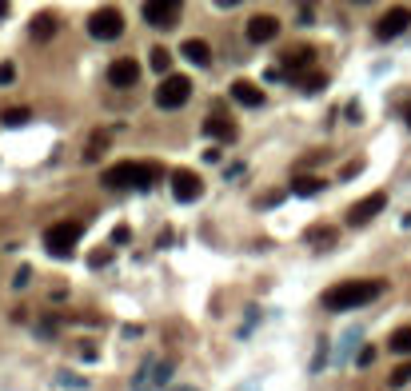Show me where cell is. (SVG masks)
<instances>
[{"label": "cell", "mask_w": 411, "mask_h": 391, "mask_svg": "<svg viewBox=\"0 0 411 391\" xmlns=\"http://www.w3.org/2000/svg\"><path fill=\"white\" fill-rule=\"evenodd\" d=\"M188 96H192V80L188 76H164L160 88H156V104H160L164 112H172V108L188 104Z\"/></svg>", "instance_id": "4"}, {"label": "cell", "mask_w": 411, "mask_h": 391, "mask_svg": "<svg viewBox=\"0 0 411 391\" xmlns=\"http://www.w3.org/2000/svg\"><path fill=\"white\" fill-rule=\"evenodd\" d=\"M204 132L212 140H224V144H232V140L240 136V128H236L232 120H224V116H208V120H204Z\"/></svg>", "instance_id": "14"}, {"label": "cell", "mask_w": 411, "mask_h": 391, "mask_svg": "<svg viewBox=\"0 0 411 391\" xmlns=\"http://www.w3.org/2000/svg\"><path fill=\"white\" fill-rule=\"evenodd\" d=\"M180 52H184V60H192L196 68H208V64H212V48H208V40H196V36H192V40H184L180 45Z\"/></svg>", "instance_id": "15"}, {"label": "cell", "mask_w": 411, "mask_h": 391, "mask_svg": "<svg viewBox=\"0 0 411 391\" xmlns=\"http://www.w3.org/2000/svg\"><path fill=\"white\" fill-rule=\"evenodd\" d=\"M180 391H192V388H180Z\"/></svg>", "instance_id": "35"}, {"label": "cell", "mask_w": 411, "mask_h": 391, "mask_svg": "<svg viewBox=\"0 0 411 391\" xmlns=\"http://www.w3.org/2000/svg\"><path fill=\"white\" fill-rule=\"evenodd\" d=\"M88 264H92V268H104V264H112V252H96Z\"/></svg>", "instance_id": "26"}, {"label": "cell", "mask_w": 411, "mask_h": 391, "mask_svg": "<svg viewBox=\"0 0 411 391\" xmlns=\"http://www.w3.org/2000/svg\"><path fill=\"white\" fill-rule=\"evenodd\" d=\"M28 279H32V268H21V272H16V279H12V283H16V288H24V283H28Z\"/></svg>", "instance_id": "28"}, {"label": "cell", "mask_w": 411, "mask_h": 391, "mask_svg": "<svg viewBox=\"0 0 411 391\" xmlns=\"http://www.w3.org/2000/svg\"><path fill=\"white\" fill-rule=\"evenodd\" d=\"M88 32L96 40H116V36H124V12H120V8H100V12H92Z\"/></svg>", "instance_id": "5"}, {"label": "cell", "mask_w": 411, "mask_h": 391, "mask_svg": "<svg viewBox=\"0 0 411 391\" xmlns=\"http://www.w3.org/2000/svg\"><path fill=\"white\" fill-rule=\"evenodd\" d=\"M28 120H32L28 108H4V112H0V124H4V128H24Z\"/></svg>", "instance_id": "18"}, {"label": "cell", "mask_w": 411, "mask_h": 391, "mask_svg": "<svg viewBox=\"0 0 411 391\" xmlns=\"http://www.w3.org/2000/svg\"><path fill=\"white\" fill-rule=\"evenodd\" d=\"M323 188H327L323 176H296V180H292V196H316Z\"/></svg>", "instance_id": "17"}, {"label": "cell", "mask_w": 411, "mask_h": 391, "mask_svg": "<svg viewBox=\"0 0 411 391\" xmlns=\"http://www.w3.org/2000/svg\"><path fill=\"white\" fill-rule=\"evenodd\" d=\"M403 383H411V360L391 371V388H403Z\"/></svg>", "instance_id": "23"}, {"label": "cell", "mask_w": 411, "mask_h": 391, "mask_svg": "<svg viewBox=\"0 0 411 391\" xmlns=\"http://www.w3.org/2000/svg\"><path fill=\"white\" fill-rule=\"evenodd\" d=\"M356 4H367V0H356Z\"/></svg>", "instance_id": "34"}, {"label": "cell", "mask_w": 411, "mask_h": 391, "mask_svg": "<svg viewBox=\"0 0 411 391\" xmlns=\"http://www.w3.org/2000/svg\"><path fill=\"white\" fill-rule=\"evenodd\" d=\"M160 176H164L160 164H132V160H124V164H112V168L100 176V184H108V188H152Z\"/></svg>", "instance_id": "2"}, {"label": "cell", "mask_w": 411, "mask_h": 391, "mask_svg": "<svg viewBox=\"0 0 411 391\" xmlns=\"http://www.w3.org/2000/svg\"><path fill=\"white\" fill-rule=\"evenodd\" d=\"M408 28H411V8L395 4V8H388V12L375 21V36H379V40H395V36H403Z\"/></svg>", "instance_id": "7"}, {"label": "cell", "mask_w": 411, "mask_h": 391, "mask_svg": "<svg viewBox=\"0 0 411 391\" xmlns=\"http://www.w3.org/2000/svg\"><path fill=\"white\" fill-rule=\"evenodd\" d=\"M388 347H391V351H399V355H411V327H399V331H391Z\"/></svg>", "instance_id": "19"}, {"label": "cell", "mask_w": 411, "mask_h": 391, "mask_svg": "<svg viewBox=\"0 0 411 391\" xmlns=\"http://www.w3.org/2000/svg\"><path fill=\"white\" fill-rule=\"evenodd\" d=\"M371 360H375V347H364V351H360V368H367Z\"/></svg>", "instance_id": "29"}, {"label": "cell", "mask_w": 411, "mask_h": 391, "mask_svg": "<svg viewBox=\"0 0 411 391\" xmlns=\"http://www.w3.org/2000/svg\"><path fill=\"white\" fill-rule=\"evenodd\" d=\"M379 296H384V279H343L323 292V307L327 312H356Z\"/></svg>", "instance_id": "1"}, {"label": "cell", "mask_w": 411, "mask_h": 391, "mask_svg": "<svg viewBox=\"0 0 411 391\" xmlns=\"http://www.w3.org/2000/svg\"><path fill=\"white\" fill-rule=\"evenodd\" d=\"M148 64L156 72H168L172 68V52H168V48H152V60H148Z\"/></svg>", "instance_id": "22"}, {"label": "cell", "mask_w": 411, "mask_h": 391, "mask_svg": "<svg viewBox=\"0 0 411 391\" xmlns=\"http://www.w3.org/2000/svg\"><path fill=\"white\" fill-rule=\"evenodd\" d=\"M299 4H303V12H308V8H312V4H316V0H299Z\"/></svg>", "instance_id": "32"}, {"label": "cell", "mask_w": 411, "mask_h": 391, "mask_svg": "<svg viewBox=\"0 0 411 391\" xmlns=\"http://www.w3.org/2000/svg\"><path fill=\"white\" fill-rule=\"evenodd\" d=\"M172 196H176L180 204H192V200L204 196V180H200L192 168H176V172H172Z\"/></svg>", "instance_id": "9"}, {"label": "cell", "mask_w": 411, "mask_h": 391, "mask_svg": "<svg viewBox=\"0 0 411 391\" xmlns=\"http://www.w3.org/2000/svg\"><path fill=\"white\" fill-rule=\"evenodd\" d=\"M232 100L244 104V108H260V104H264V88L251 84V80H236V84H232Z\"/></svg>", "instance_id": "12"}, {"label": "cell", "mask_w": 411, "mask_h": 391, "mask_svg": "<svg viewBox=\"0 0 411 391\" xmlns=\"http://www.w3.org/2000/svg\"><path fill=\"white\" fill-rule=\"evenodd\" d=\"M136 80H140V64L132 56H120V60L108 64V84H112V88H132Z\"/></svg>", "instance_id": "10"}, {"label": "cell", "mask_w": 411, "mask_h": 391, "mask_svg": "<svg viewBox=\"0 0 411 391\" xmlns=\"http://www.w3.org/2000/svg\"><path fill=\"white\" fill-rule=\"evenodd\" d=\"M80 236H84V220H64V224H52V228L45 231L48 255H56V260H68L72 248L80 244Z\"/></svg>", "instance_id": "3"}, {"label": "cell", "mask_w": 411, "mask_h": 391, "mask_svg": "<svg viewBox=\"0 0 411 391\" xmlns=\"http://www.w3.org/2000/svg\"><path fill=\"white\" fill-rule=\"evenodd\" d=\"M403 120H408V128H411V104H408V112H403Z\"/></svg>", "instance_id": "33"}, {"label": "cell", "mask_w": 411, "mask_h": 391, "mask_svg": "<svg viewBox=\"0 0 411 391\" xmlns=\"http://www.w3.org/2000/svg\"><path fill=\"white\" fill-rule=\"evenodd\" d=\"M0 16H8V0H0Z\"/></svg>", "instance_id": "31"}, {"label": "cell", "mask_w": 411, "mask_h": 391, "mask_svg": "<svg viewBox=\"0 0 411 391\" xmlns=\"http://www.w3.org/2000/svg\"><path fill=\"white\" fill-rule=\"evenodd\" d=\"M104 148H108V132H96V136L88 140V152H84V160H100V156H104Z\"/></svg>", "instance_id": "20"}, {"label": "cell", "mask_w": 411, "mask_h": 391, "mask_svg": "<svg viewBox=\"0 0 411 391\" xmlns=\"http://www.w3.org/2000/svg\"><path fill=\"white\" fill-rule=\"evenodd\" d=\"M220 8H236V4H244V0H216Z\"/></svg>", "instance_id": "30"}, {"label": "cell", "mask_w": 411, "mask_h": 391, "mask_svg": "<svg viewBox=\"0 0 411 391\" xmlns=\"http://www.w3.org/2000/svg\"><path fill=\"white\" fill-rule=\"evenodd\" d=\"M312 60H316L312 48H296V52H284V56H279V64L292 72V76H303V72L312 68Z\"/></svg>", "instance_id": "13"}, {"label": "cell", "mask_w": 411, "mask_h": 391, "mask_svg": "<svg viewBox=\"0 0 411 391\" xmlns=\"http://www.w3.org/2000/svg\"><path fill=\"white\" fill-rule=\"evenodd\" d=\"M275 36H279V21H275V16L264 12V16H251L248 21V40L251 45H272Z\"/></svg>", "instance_id": "11"}, {"label": "cell", "mask_w": 411, "mask_h": 391, "mask_svg": "<svg viewBox=\"0 0 411 391\" xmlns=\"http://www.w3.org/2000/svg\"><path fill=\"white\" fill-rule=\"evenodd\" d=\"M308 240H323V244H332L336 231H332V228H312V231H308Z\"/></svg>", "instance_id": "25"}, {"label": "cell", "mask_w": 411, "mask_h": 391, "mask_svg": "<svg viewBox=\"0 0 411 391\" xmlns=\"http://www.w3.org/2000/svg\"><path fill=\"white\" fill-rule=\"evenodd\" d=\"M299 88L308 96L320 92V88H327V76H323V72H308V76H299Z\"/></svg>", "instance_id": "21"}, {"label": "cell", "mask_w": 411, "mask_h": 391, "mask_svg": "<svg viewBox=\"0 0 411 391\" xmlns=\"http://www.w3.org/2000/svg\"><path fill=\"white\" fill-rule=\"evenodd\" d=\"M384 207H388V196H384V192H371V196H364L360 204L347 207V224H351V228H364V224H371Z\"/></svg>", "instance_id": "8"}, {"label": "cell", "mask_w": 411, "mask_h": 391, "mask_svg": "<svg viewBox=\"0 0 411 391\" xmlns=\"http://www.w3.org/2000/svg\"><path fill=\"white\" fill-rule=\"evenodd\" d=\"M12 80H16V64H8V60H4V64H0V88H4V84H12Z\"/></svg>", "instance_id": "24"}, {"label": "cell", "mask_w": 411, "mask_h": 391, "mask_svg": "<svg viewBox=\"0 0 411 391\" xmlns=\"http://www.w3.org/2000/svg\"><path fill=\"white\" fill-rule=\"evenodd\" d=\"M184 0H144V21L152 28H176Z\"/></svg>", "instance_id": "6"}, {"label": "cell", "mask_w": 411, "mask_h": 391, "mask_svg": "<svg viewBox=\"0 0 411 391\" xmlns=\"http://www.w3.org/2000/svg\"><path fill=\"white\" fill-rule=\"evenodd\" d=\"M128 236H132V231H128L124 224H120V228L112 231V244H128Z\"/></svg>", "instance_id": "27"}, {"label": "cell", "mask_w": 411, "mask_h": 391, "mask_svg": "<svg viewBox=\"0 0 411 391\" xmlns=\"http://www.w3.org/2000/svg\"><path fill=\"white\" fill-rule=\"evenodd\" d=\"M28 32H32V40H52V36H56V16H52V12L32 16V21H28Z\"/></svg>", "instance_id": "16"}]
</instances>
